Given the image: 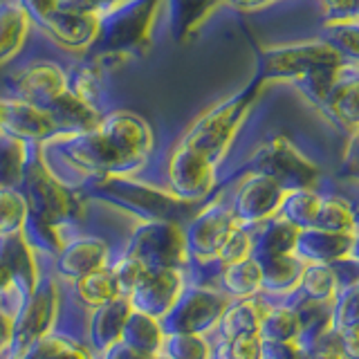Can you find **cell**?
Here are the masks:
<instances>
[{"label": "cell", "instance_id": "7bdbcfd3", "mask_svg": "<svg viewBox=\"0 0 359 359\" xmlns=\"http://www.w3.org/2000/svg\"><path fill=\"white\" fill-rule=\"evenodd\" d=\"M323 18H346L357 16L359 0H314Z\"/></svg>", "mask_w": 359, "mask_h": 359}, {"label": "cell", "instance_id": "3957f363", "mask_svg": "<svg viewBox=\"0 0 359 359\" xmlns=\"http://www.w3.org/2000/svg\"><path fill=\"white\" fill-rule=\"evenodd\" d=\"M90 200H104L108 205L130 209L142 220H173L184 224L198 205L175 198L149 175H108L90 182L86 189Z\"/></svg>", "mask_w": 359, "mask_h": 359}, {"label": "cell", "instance_id": "74e56055", "mask_svg": "<svg viewBox=\"0 0 359 359\" xmlns=\"http://www.w3.org/2000/svg\"><path fill=\"white\" fill-rule=\"evenodd\" d=\"M29 216L27 202L18 187H0V236L25 229Z\"/></svg>", "mask_w": 359, "mask_h": 359}, {"label": "cell", "instance_id": "ba28073f", "mask_svg": "<svg viewBox=\"0 0 359 359\" xmlns=\"http://www.w3.org/2000/svg\"><path fill=\"white\" fill-rule=\"evenodd\" d=\"M7 72V97H16L41 108H48L52 101L70 88V70L67 59H50V56H20L9 65Z\"/></svg>", "mask_w": 359, "mask_h": 359}, {"label": "cell", "instance_id": "f35d334b", "mask_svg": "<svg viewBox=\"0 0 359 359\" xmlns=\"http://www.w3.org/2000/svg\"><path fill=\"white\" fill-rule=\"evenodd\" d=\"M252 256V227L247 224H236L229 231V236L220 245V250L216 254V261L224 267L231 263H241L245 258Z\"/></svg>", "mask_w": 359, "mask_h": 359}, {"label": "cell", "instance_id": "c3c4849f", "mask_svg": "<svg viewBox=\"0 0 359 359\" xmlns=\"http://www.w3.org/2000/svg\"><path fill=\"white\" fill-rule=\"evenodd\" d=\"M14 341V319L0 308V353L5 351V346H11Z\"/></svg>", "mask_w": 359, "mask_h": 359}, {"label": "cell", "instance_id": "f907efd6", "mask_svg": "<svg viewBox=\"0 0 359 359\" xmlns=\"http://www.w3.org/2000/svg\"><path fill=\"white\" fill-rule=\"evenodd\" d=\"M0 133H3V97H0Z\"/></svg>", "mask_w": 359, "mask_h": 359}, {"label": "cell", "instance_id": "4316f807", "mask_svg": "<svg viewBox=\"0 0 359 359\" xmlns=\"http://www.w3.org/2000/svg\"><path fill=\"white\" fill-rule=\"evenodd\" d=\"M267 303L254 294V297H247L241 299L238 303H229L227 310L222 312V337L224 339H233L238 334H261V323L263 317L267 312Z\"/></svg>", "mask_w": 359, "mask_h": 359}, {"label": "cell", "instance_id": "7402d4cb", "mask_svg": "<svg viewBox=\"0 0 359 359\" xmlns=\"http://www.w3.org/2000/svg\"><path fill=\"white\" fill-rule=\"evenodd\" d=\"M299 231V227L280 216L256 224L252 227V256L256 261H265V258L294 254Z\"/></svg>", "mask_w": 359, "mask_h": 359}, {"label": "cell", "instance_id": "d6a6232c", "mask_svg": "<svg viewBox=\"0 0 359 359\" xmlns=\"http://www.w3.org/2000/svg\"><path fill=\"white\" fill-rule=\"evenodd\" d=\"M121 341L133 346V348H137V351L155 355L164 346V330H162L160 319L133 310L126 325H123Z\"/></svg>", "mask_w": 359, "mask_h": 359}, {"label": "cell", "instance_id": "83f0119b", "mask_svg": "<svg viewBox=\"0 0 359 359\" xmlns=\"http://www.w3.org/2000/svg\"><path fill=\"white\" fill-rule=\"evenodd\" d=\"M263 274V290L272 292V294H294L301 274H303V263L297 254H285V256H274L258 261Z\"/></svg>", "mask_w": 359, "mask_h": 359}, {"label": "cell", "instance_id": "e575fe53", "mask_svg": "<svg viewBox=\"0 0 359 359\" xmlns=\"http://www.w3.org/2000/svg\"><path fill=\"white\" fill-rule=\"evenodd\" d=\"M334 52L348 61H359V22L357 16L346 18H323L321 32L317 34Z\"/></svg>", "mask_w": 359, "mask_h": 359}, {"label": "cell", "instance_id": "681fc988", "mask_svg": "<svg viewBox=\"0 0 359 359\" xmlns=\"http://www.w3.org/2000/svg\"><path fill=\"white\" fill-rule=\"evenodd\" d=\"M9 294H20V292H18V287L14 283V276H11V272L3 263H0V299H5ZM20 299H22V294H20Z\"/></svg>", "mask_w": 359, "mask_h": 359}, {"label": "cell", "instance_id": "bcb514c9", "mask_svg": "<svg viewBox=\"0 0 359 359\" xmlns=\"http://www.w3.org/2000/svg\"><path fill=\"white\" fill-rule=\"evenodd\" d=\"M117 3H119V0H61V7L90 11V14L101 16L104 11H108L112 5H117Z\"/></svg>", "mask_w": 359, "mask_h": 359}, {"label": "cell", "instance_id": "d4e9b609", "mask_svg": "<svg viewBox=\"0 0 359 359\" xmlns=\"http://www.w3.org/2000/svg\"><path fill=\"white\" fill-rule=\"evenodd\" d=\"M95 323H93V339L95 346L101 351H110L112 346L121 341L123 325H126L133 306L126 294H119L117 299L108 301L106 306L95 308Z\"/></svg>", "mask_w": 359, "mask_h": 359}, {"label": "cell", "instance_id": "7c38bea8", "mask_svg": "<svg viewBox=\"0 0 359 359\" xmlns=\"http://www.w3.org/2000/svg\"><path fill=\"white\" fill-rule=\"evenodd\" d=\"M231 303V297L211 285H187L177 303L168 310L162 330L164 332H205L218 323L222 312Z\"/></svg>", "mask_w": 359, "mask_h": 359}, {"label": "cell", "instance_id": "30bf717a", "mask_svg": "<svg viewBox=\"0 0 359 359\" xmlns=\"http://www.w3.org/2000/svg\"><path fill=\"white\" fill-rule=\"evenodd\" d=\"M236 224L238 220L229 209L227 194L224 189H218L209 200L198 205L194 216L182 224L189 261H216L220 245Z\"/></svg>", "mask_w": 359, "mask_h": 359}, {"label": "cell", "instance_id": "9c48e42d", "mask_svg": "<svg viewBox=\"0 0 359 359\" xmlns=\"http://www.w3.org/2000/svg\"><path fill=\"white\" fill-rule=\"evenodd\" d=\"M146 269L157 267H189L184 229L173 220H142L123 247Z\"/></svg>", "mask_w": 359, "mask_h": 359}, {"label": "cell", "instance_id": "ac0fdd59", "mask_svg": "<svg viewBox=\"0 0 359 359\" xmlns=\"http://www.w3.org/2000/svg\"><path fill=\"white\" fill-rule=\"evenodd\" d=\"M3 130L36 146L59 133L48 108L16 97H3Z\"/></svg>", "mask_w": 359, "mask_h": 359}, {"label": "cell", "instance_id": "52a82bcc", "mask_svg": "<svg viewBox=\"0 0 359 359\" xmlns=\"http://www.w3.org/2000/svg\"><path fill=\"white\" fill-rule=\"evenodd\" d=\"M160 171V180L155 182H160L175 198L191 202V205H202L222 184V168L182 142H175L162 155Z\"/></svg>", "mask_w": 359, "mask_h": 359}, {"label": "cell", "instance_id": "277c9868", "mask_svg": "<svg viewBox=\"0 0 359 359\" xmlns=\"http://www.w3.org/2000/svg\"><path fill=\"white\" fill-rule=\"evenodd\" d=\"M18 189L22 191L32 220L43 222H72L81 224L88 216L90 198L83 189H74L61 182L48 171L39 155L29 162Z\"/></svg>", "mask_w": 359, "mask_h": 359}, {"label": "cell", "instance_id": "7a4b0ae2", "mask_svg": "<svg viewBox=\"0 0 359 359\" xmlns=\"http://www.w3.org/2000/svg\"><path fill=\"white\" fill-rule=\"evenodd\" d=\"M265 88L267 86L261 79L254 76L238 93L216 101L211 108L200 112L184 128V133L180 135L177 142L196 149L198 153L209 157L213 164L222 168V164L231 157L233 146L241 140V135L247 126V121H250L254 108L258 106V101H261Z\"/></svg>", "mask_w": 359, "mask_h": 359}, {"label": "cell", "instance_id": "1f68e13d", "mask_svg": "<svg viewBox=\"0 0 359 359\" xmlns=\"http://www.w3.org/2000/svg\"><path fill=\"white\" fill-rule=\"evenodd\" d=\"M323 189H292L285 191V198L280 202L278 216L285 218L299 229L314 227L317 213L321 207Z\"/></svg>", "mask_w": 359, "mask_h": 359}, {"label": "cell", "instance_id": "816d5d0a", "mask_svg": "<svg viewBox=\"0 0 359 359\" xmlns=\"http://www.w3.org/2000/svg\"><path fill=\"white\" fill-rule=\"evenodd\" d=\"M9 359H25V355H22V353H14Z\"/></svg>", "mask_w": 359, "mask_h": 359}, {"label": "cell", "instance_id": "5b68a950", "mask_svg": "<svg viewBox=\"0 0 359 359\" xmlns=\"http://www.w3.org/2000/svg\"><path fill=\"white\" fill-rule=\"evenodd\" d=\"M241 171L265 173L283 187L292 189H323V168L303 153L287 135H272V137L256 144L247 153V160Z\"/></svg>", "mask_w": 359, "mask_h": 359}, {"label": "cell", "instance_id": "cb8c5ba5", "mask_svg": "<svg viewBox=\"0 0 359 359\" xmlns=\"http://www.w3.org/2000/svg\"><path fill=\"white\" fill-rule=\"evenodd\" d=\"M357 90H359V74H353L344 79V81L334 88L330 99L325 101V106L319 110L321 115L328 119L332 126L348 135H355L359 126V112H357Z\"/></svg>", "mask_w": 359, "mask_h": 359}, {"label": "cell", "instance_id": "484cf974", "mask_svg": "<svg viewBox=\"0 0 359 359\" xmlns=\"http://www.w3.org/2000/svg\"><path fill=\"white\" fill-rule=\"evenodd\" d=\"M39 146L27 140L0 133V187H18Z\"/></svg>", "mask_w": 359, "mask_h": 359}, {"label": "cell", "instance_id": "ab89813d", "mask_svg": "<svg viewBox=\"0 0 359 359\" xmlns=\"http://www.w3.org/2000/svg\"><path fill=\"white\" fill-rule=\"evenodd\" d=\"M164 346L171 359H211V346L200 332H175Z\"/></svg>", "mask_w": 359, "mask_h": 359}, {"label": "cell", "instance_id": "5bb4252c", "mask_svg": "<svg viewBox=\"0 0 359 359\" xmlns=\"http://www.w3.org/2000/svg\"><path fill=\"white\" fill-rule=\"evenodd\" d=\"M59 310V283L54 278H41L32 294L22 301L18 319L14 321V353H25L27 348L45 337L52 328Z\"/></svg>", "mask_w": 359, "mask_h": 359}, {"label": "cell", "instance_id": "44dd1931", "mask_svg": "<svg viewBox=\"0 0 359 359\" xmlns=\"http://www.w3.org/2000/svg\"><path fill=\"white\" fill-rule=\"evenodd\" d=\"M218 9H222V0H166L168 29L177 43L189 41Z\"/></svg>", "mask_w": 359, "mask_h": 359}, {"label": "cell", "instance_id": "f6af8a7d", "mask_svg": "<svg viewBox=\"0 0 359 359\" xmlns=\"http://www.w3.org/2000/svg\"><path fill=\"white\" fill-rule=\"evenodd\" d=\"M278 3L283 0H222V7L238 11V14H258V11H265Z\"/></svg>", "mask_w": 359, "mask_h": 359}, {"label": "cell", "instance_id": "f546056e", "mask_svg": "<svg viewBox=\"0 0 359 359\" xmlns=\"http://www.w3.org/2000/svg\"><path fill=\"white\" fill-rule=\"evenodd\" d=\"M341 280L337 269L328 263H306L303 265L301 283L294 294L312 301H323V303H334L337 294L341 290Z\"/></svg>", "mask_w": 359, "mask_h": 359}, {"label": "cell", "instance_id": "b9f144b4", "mask_svg": "<svg viewBox=\"0 0 359 359\" xmlns=\"http://www.w3.org/2000/svg\"><path fill=\"white\" fill-rule=\"evenodd\" d=\"M261 334H238L222 346L224 359H261Z\"/></svg>", "mask_w": 359, "mask_h": 359}, {"label": "cell", "instance_id": "d590c367", "mask_svg": "<svg viewBox=\"0 0 359 359\" xmlns=\"http://www.w3.org/2000/svg\"><path fill=\"white\" fill-rule=\"evenodd\" d=\"M22 355H25V359H95L90 348L83 346L81 341L54 337V334L41 337Z\"/></svg>", "mask_w": 359, "mask_h": 359}, {"label": "cell", "instance_id": "6da1fadb", "mask_svg": "<svg viewBox=\"0 0 359 359\" xmlns=\"http://www.w3.org/2000/svg\"><path fill=\"white\" fill-rule=\"evenodd\" d=\"M164 14L166 0H119L99 16V32L88 56L110 70V65L149 54Z\"/></svg>", "mask_w": 359, "mask_h": 359}, {"label": "cell", "instance_id": "f1b7e54d", "mask_svg": "<svg viewBox=\"0 0 359 359\" xmlns=\"http://www.w3.org/2000/svg\"><path fill=\"white\" fill-rule=\"evenodd\" d=\"M218 285L227 297L233 299H247L254 297L263 290V274H261V265L254 256L245 258L241 263H231L224 265L220 269L218 276Z\"/></svg>", "mask_w": 359, "mask_h": 359}, {"label": "cell", "instance_id": "d6986e66", "mask_svg": "<svg viewBox=\"0 0 359 359\" xmlns=\"http://www.w3.org/2000/svg\"><path fill=\"white\" fill-rule=\"evenodd\" d=\"M36 34V25L18 0H0V67L14 65Z\"/></svg>", "mask_w": 359, "mask_h": 359}, {"label": "cell", "instance_id": "60d3db41", "mask_svg": "<svg viewBox=\"0 0 359 359\" xmlns=\"http://www.w3.org/2000/svg\"><path fill=\"white\" fill-rule=\"evenodd\" d=\"M108 267H110V274H112V278H115L119 292L126 297L130 294V290L137 285V280L142 278L144 269H146L137 258L126 254V252H121L115 261H110Z\"/></svg>", "mask_w": 359, "mask_h": 359}, {"label": "cell", "instance_id": "4dcf8cb0", "mask_svg": "<svg viewBox=\"0 0 359 359\" xmlns=\"http://www.w3.org/2000/svg\"><path fill=\"white\" fill-rule=\"evenodd\" d=\"M314 227L339 233H357V211L355 205L341 194L323 191L321 207L314 220Z\"/></svg>", "mask_w": 359, "mask_h": 359}, {"label": "cell", "instance_id": "e0dca14e", "mask_svg": "<svg viewBox=\"0 0 359 359\" xmlns=\"http://www.w3.org/2000/svg\"><path fill=\"white\" fill-rule=\"evenodd\" d=\"M112 261L110 245L99 236H81L76 233L65 247L54 256L56 274L67 280H74L88 272H95L99 267H108Z\"/></svg>", "mask_w": 359, "mask_h": 359}, {"label": "cell", "instance_id": "ffe728a7", "mask_svg": "<svg viewBox=\"0 0 359 359\" xmlns=\"http://www.w3.org/2000/svg\"><path fill=\"white\" fill-rule=\"evenodd\" d=\"M0 263L11 272L22 301H25L41 280L39 252L27 241L25 231L0 236Z\"/></svg>", "mask_w": 359, "mask_h": 359}, {"label": "cell", "instance_id": "2e32d148", "mask_svg": "<svg viewBox=\"0 0 359 359\" xmlns=\"http://www.w3.org/2000/svg\"><path fill=\"white\" fill-rule=\"evenodd\" d=\"M294 254L303 263H339L357 261V233L325 231L317 227L301 229L297 236Z\"/></svg>", "mask_w": 359, "mask_h": 359}, {"label": "cell", "instance_id": "9a60e30c", "mask_svg": "<svg viewBox=\"0 0 359 359\" xmlns=\"http://www.w3.org/2000/svg\"><path fill=\"white\" fill-rule=\"evenodd\" d=\"M184 287H187V269L182 267L144 269L142 278L130 290L128 299L133 310L144 312L155 319H162L177 303Z\"/></svg>", "mask_w": 359, "mask_h": 359}, {"label": "cell", "instance_id": "ee69618b", "mask_svg": "<svg viewBox=\"0 0 359 359\" xmlns=\"http://www.w3.org/2000/svg\"><path fill=\"white\" fill-rule=\"evenodd\" d=\"M18 3L29 14L34 25H41V22L48 18L54 9L61 7V0H18Z\"/></svg>", "mask_w": 359, "mask_h": 359}, {"label": "cell", "instance_id": "836d02e7", "mask_svg": "<svg viewBox=\"0 0 359 359\" xmlns=\"http://www.w3.org/2000/svg\"><path fill=\"white\" fill-rule=\"evenodd\" d=\"M74 283V297L88 308L106 306L108 301L117 299L121 292L110 274V267H99L95 272H88L72 280Z\"/></svg>", "mask_w": 359, "mask_h": 359}, {"label": "cell", "instance_id": "8fae6325", "mask_svg": "<svg viewBox=\"0 0 359 359\" xmlns=\"http://www.w3.org/2000/svg\"><path fill=\"white\" fill-rule=\"evenodd\" d=\"M224 194H227L233 218L247 227H256V224L278 216L285 189L265 173L241 171L233 184L224 189Z\"/></svg>", "mask_w": 359, "mask_h": 359}, {"label": "cell", "instance_id": "603a6c76", "mask_svg": "<svg viewBox=\"0 0 359 359\" xmlns=\"http://www.w3.org/2000/svg\"><path fill=\"white\" fill-rule=\"evenodd\" d=\"M48 110H50V115L56 123V128H59V133L93 130L99 123L101 115H104L99 108L88 104V101L81 99L79 95H74L70 88H67L63 95L56 97L48 106Z\"/></svg>", "mask_w": 359, "mask_h": 359}, {"label": "cell", "instance_id": "7dc6e473", "mask_svg": "<svg viewBox=\"0 0 359 359\" xmlns=\"http://www.w3.org/2000/svg\"><path fill=\"white\" fill-rule=\"evenodd\" d=\"M110 359H155V355H149L144 351H137V348H133L128 344H115L112 346V353H110Z\"/></svg>", "mask_w": 359, "mask_h": 359}, {"label": "cell", "instance_id": "8d00e7d4", "mask_svg": "<svg viewBox=\"0 0 359 359\" xmlns=\"http://www.w3.org/2000/svg\"><path fill=\"white\" fill-rule=\"evenodd\" d=\"M301 325L299 314L292 306H269L263 323H261V339L280 341V339H299Z\"/></svg>", "mask_w": 359, "mask_h": 359}, {"label": "cell", "instance_id": "8992f818", "mask_svg": "<svg viewBox=\"0 0 359 359\" xmlns=\"http://www.w3.org/2000/svg\"><path fill=\"white\" fill-rule=\"evenodd\" d=\"M256 74L265 86L269 83H292L299 76L310 72L312 67L332 65L348 61L339 52H334L321 36L285 41L261 45L256 52Z\"/></svg>", "mask_w": 359, "mask_h": 359}, {"label": "cell", "instance_id": "4fadbf2b", "mask_svg": "<svg viewBox=\"0 0 359 359\" xmlns=\"http://www.w3.org/2000/svg\"><path fill=\"white\" fill-rule=\"evenodd\" d=\"M36 32L65 59L88 56L99 32V16L90 11L59 7L45 18Z\"/></svg>", "mask_w": 359, "mask_h": 359}]
</instances>
